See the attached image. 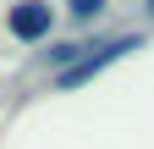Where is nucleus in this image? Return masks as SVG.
Instances as JSON below:
<instances>
[{"mask_svg": "<svg viewBox=\"0 0 154 149\" xmlns=\"http://www.w3.org/2000/svg\"><path fill=\"white\" fill-rule=\"evenodd\" d=\"M149 11H154V0H149Z\"/></svg>", "mask_w": 154, "mask_h": 149, "instance_id": "20e7f679", "label": "nucleus"}, {"mask_svg": "<svg viewBox=\"0 0 154 149\" xmlns=\"http://www.w3.org/2000/svg\"><path fill=\"white\" fill-rule=\"evenodd\" d=\"M138 44H143V39H132V33H121V39H105V44H88L77 66L55 72V83H61V88H72V83H88L94 72H105L110 61H121V55H127V50H138Z\"/></svg>", "mask_w": 154, "mask_h": 149, "instance_id": "f257e3e1", "label": "nucleus"}, {"mask_svg": "<svg viewBox=\"0 0 154 149\" xmlns=\"http://www.w3.org/2000/svg\"><path fill=\"white\" fill-rule=\"evenodd\" d=\"M6 28H11V39L38 44V39H50V28H55V6L50 0H17L6 11Z\"/></svg>", "mask_w": 154, "mask_h": 149, "instance_id": "f03ea898", "label": "nucleus"}, {"mask_svg": "<svg viewBox=\"0 0 154 149\" xmlns=\"http://www.w3.org/2000/svg\"><path fill=\"white\" fill-rule=\"evenodd\" d=\"M66 11H72V22H94L105 11V0H66Z\"/></svg>", "mask_w": 154, "mask_h": 149, "instance_id": "7ed1b4c3", "label": "nucleus"}]
</instances>
